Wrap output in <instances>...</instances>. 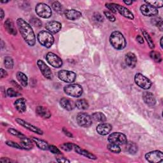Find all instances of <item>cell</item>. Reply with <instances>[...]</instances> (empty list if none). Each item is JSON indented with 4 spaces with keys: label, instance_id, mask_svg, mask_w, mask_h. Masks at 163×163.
<instances>
[{
    "label": "cell",
    "instance_id": "obj_57",
    "mask_svg": "<svg viewBox=\"0 0 163 163\" xmlns=\"http://www.w3.org/2000/svg\"><path fill=\"white\" fill-rule=\"evenodd\" d=\"M8 1H2L1 3H8Z\"/></svg>",
    "mask_w": 163,
    "mask_h": 163
},
{
    "label": "cell",
    "instance_id": "obj_52",
    "mask_svg": "<svg viewBox=\"0 0 163 163\" xmlns=\"http://www.w3.org/2000/svg\"><path fill=\"white\" fill-rule=\"evenodd\" d=\"M62 130H63V131H64V133H65V134L66 135H67V136H70V137H73L72 134L70 133V132H68V131L67 130H66L65 128H63V129H62Z\"/></svg>",
    "mask_w": 163,
    "mask_h": 163
},
{
    "label": "cell",
    "instance_id": "obj_36",
    "mask_svg": "<svg viewBox=\"0 0 163 163\" xmlns=\"http://www.w3.org/2000/svg\"><path fill=\"white\" fill-rule=\"evenodd\" d=\"M4 65L7 69H11L14 67V61L10 57H6L4 59Z\"/></svg>",
    "mask_w": 163,
    "mask_h": 163
},
{
    "label": "cell",
    "instance_id": "obj_41",
    "mask_svg": "<svg viewBox=\"0 0 163 163\" xmlns=\"http://www.w3.org/2000/svg\"><path fill=\"white\" fill-rule=\"evenodd\" d=\"M60 147L61 149L65 150V151L69 152V151H71V150L73 148L74 145L71 143H63V144L61 145Z\"/></svg>",
    "mask_w": 163,
    "mask_h": 163
},
{
    "label": "cell",
    "instance_id": "obj_15",
    "mask_svg": "<svg viewBox=\"0 0 163 163\" xmlns=\"http://www.w3.org/2000/svg\"><path fill=\"white\" fill-rule=\"evenodd\" d=\"M45 28L48 32L52 34H56L61 29L62 25L59 22L51 21L46 24Z\"/></svg>",
    "mask_w": 163,
    "mask_h": 163
},
{
    "label": "cell",
    "instance_id": "obj_27",
    "mask_svg": "<svg viewBox=\"0 0 163 163\" xmlns=\"http://www.w3.org/2000/svg\"><path fill=\"white\" fill-rule=\"evenodd\" d=\"M32 140L33 141V142H34L36 143V146L38 147L40 149H42L43 150H48L49 145L47 142L42 140H40V139L36 138H34V137L32 138Z\"/></svg>",
    "mask_w": 163,
    "mask_h": 163
},
{
    "label": "cell",
    "instance_id": "obj_1",
    "mask_svg": "<svg viewBox=\"0 0 163 163\" xmlns=\"http://www.w3.org/2000/svg\"><path fill=\"white\" fill-rule=\"evenodd\" d=\"M17 24L24 40L29 46H34L36 43V37L31 26L20 18L17 19Z\"/></svg>",
    "mask_w": 163,
    "mask_h": 163
},
{
    "label": "cell",
    "instance_id": "obj_9",
    "mask_svg": "<svg viewBox=\"0 0 163 163\" xmlns=\"http://www.w3.org/2000/svg\"><path fill=\"white\" fill-rule=\"evenodd\" d=\"M77 121L79 126L83 128H89L92 124L91 117L86 113H79L77 116Z\"/></svg>",
    "mask_w": 163,
    "mask_h": 163
},
{
    "label": "cell",
    "instance_id": "obj_47",
    "mask_svg": "<svg viewBox=\"0 0 163 163\" xmlns=\"http://www.w3.org/2000/svg\"><path fill=\"white\" fill-rule=\"evenodd\" d=\"M94 19L95 20L99 22H102L104 20V18L99 13H95L94 14Z\"/></svg>",
    "mask_w": 163,
    "mask_h": 163
},
{
    "label": "cell",
    "instance_id": "obj_31",
    "mask_svg": "<svg viewBox=\"0 0 163 163\" xmlns=\"http://www.w3.org/2000/svg\"><path fill=\"white\" fill-rule=\"evenodd\" d=\"M92 118L97 122H105L106 120V116L102 112H95L92 115Z\"/></svg>",
    "mask_w": 163,
    "mask_h": 163
},
{
    "label": "cell",
    "instance_id": "obj_28",
    "mask_svg": "<svg viewBox=\"0 0 163 163\" xmlns=\"http://www.w3.org/2000/svg\"><path fill=\"white\" fill-rule=\"evenodd\" d=\"M126 151L131 154H134L137 152L138 148L137 145L132 142H128L126 143Z\"/></svg>",
    "mask_w": 163,
    "mask_h": 163
},
{
    "label": "cell",
    "instance_id": "obj_38",
    "mask_svg": "<svg viewBox=\"0 0 163 163\" xmlns=\"http://www.w3.org/2000/svg\"><path fill=\"white\" fill-rule=\"evenodd\" d=\"M152 24H154L155 26H156L159 29L160 31H162L163 29V23H162V19L160 17L159 18H155L154 19L152 20Z\"/></svg>",
    "mask_w": 163,
    "mask_h": 163
},
{
    "label": "cell",
    "instance_id": "obj_44",
    "mask_svg": "<svg viewBox=\"0 0 163 163\" xmlns=\"http://www.w3.org/2000/svg\"><path fill=\"white\" fill-rule=\"evenodd\" d=\"M6 144L11 147H13L15 148H18V149H22V147L20 145V144H18L14 142H12V141H7L6 142Z\"/></svg>",
    "mask_w": 163,
    "mask_h": 163
},
{
    "label": "cell",
    "instance_id": "obj_32",
    "mask_svg": "<svg viewBox=\"0 0 163 163\" xmlns=\"http://www.w3.org/2000/svg\"><path fill=\"white\" fill-rule=\"evenodd\" d=\"M107 148L110 150V151H111V152L115 153V154H119L121 151V149H120L119 145H117V144H115V143H110L107 145Z\"/></svg>",
    "mask_w": 163,
    "mask_h": 163
},
{
    "label": "cell",
    "instance_id": "obj_45",
    "mask_svg": "<svg viewBox=\"0 0 163 163\" xmlns=\"http://www.w3.org/2000/svg\"><path fill=\"white\" fill-rule=\"evenodd\" d=\"M105 5H106V7L109 10H110L111 12H113V13L116 14L117 12L115 8V3H106Z\"/></svg>",
    "mask_w": 163,
    "mask_h": 163
},
{
    "label": "cell",
    "instance_id": "obj_5",
    "mask_svg": "<svg viewBox=\"0 0 163 163\" xmlns=\"http://www.w3.org/2000/svg\"><path fill=\"white\" fill-rule=\"evenodd\" d=\"M64 91L66 94L74 97H79L83 93L82 87L77 84H70L65 86Z\"/></svg>",
    "mask_w": 163,
    "mask_h": 163
},
{
    "label": "cell",
    "instance_id": "obj_20",
    "mask_svg": "<svg viewBox=\"0 0 163 163\" xmlns=\"http://www.w3.org/2000/svg\"><path fill=\"white\" fill-rule=\"evenodd\" d=\"M60 105L62 108L70 111L75 108V104L73 103V101H71V99L68 98L63 97L60 100Z\"/></svg>",
    "mask_w": 163,
    "mask_h": 163
},
{
    "label": "cell",
    "instance_id": "obj_42",
    "mask_svg": "<svg viewBox=\"0 0 163 163\" xmlns=\"http://www.w3.org/2000/svg\"><path fill=\"white\" fill-rule=\"evenodd\" d=\"M104 14L106 16V17L110 21V22H115L116 19L115 16L113 15L111 12L108 11H104Z\"/></svg>",
    "mask_w": 163,
    "mask_h": 163
},
{
    "label": "cell",
    "instance_id": "obj_48",
    "mask_svg": "<svg viewBox=\"0 0 163 163\" xmlns=\"http://www.w3.org/2000/svg\"><path fill=\"white\" fill-rule=\"evenodd\" d=\"M0 73H1V78L2 79H3V78H5V77H7V75H8V73H7V72L5 70H3V69H1V70H0Z\"/></svg>",
    "mask_w": 163,
    "mask_h": 163
},
{
    "label": "cell",
    "instance_id": "obj_26",
    "mask_svg": "<svg viewBox=\"0 0 163 163\" xmlns=\"http://www.w3.org/2000/svg\"><path fill=\"white\" fill-rule=\"evenodd\" d=\"M33 141L32 139H29L28 138L24 137L20 139V145L22 147V149L24 150H31L33 148Z\"/></svg>",
    "mask_w": 163,
    "mask_h": 163
},
{
    "label": "cell",
    "instance_id": "obj_21",
    "mask_svg": "<svg viewBox=\"0 0 163 163\" xmlns=\"http://www.w3.org/2000/svg\"><path fill=\"white\" fill-rule=\"evenodd\" d=\"M36 112L40 117L44 119H48L51 117V111H50V110L47 108L45 106H38L36 109Z\"/></svg>",
    "mask_w": 163,
    "mask_h": 163
},
{
    "label": "cell",
    "instance_id": "obj_17",
    "mask_svg": "<svg viewBox=\"0 0 163 163\" xmlns=\"http://www.w3.org/2000/svg\"><path fill=\"white\" fill-rule=\"evenodd\" d=\"M112 129V126L108 123H102L99 124L96 128L97 133L100 135H106L110 133Z\"/></svg>",
    "mask_w": 163,
    "mask_h": 163
},
{
    "label": "cell",
    "instance_id": "obj_7",
    "mask_svg": "<svg viewBox=\"0 0 163 163\" xmlns=\"http://www.w3.org/2000/svg\"><path fill=\"white\" fill-rule=\"evenodd\" d=\"M134 82L138 86L145 90L149 89L152 85L151 81L141 73L136 74L134 77Z\"/></svg>",
    "mask_w": 163,
    "mask_h": 163
},
{
    "label": "cell",
    "instance_id": "obj_30",
    "mask_svg": "<svg viewBox=\"0 0 163 163\" xmlns=\"http://www.w3.org/2000/svg\"><path fill=\"white\" fill-rule=\"evenodd\" d=\"M75 106L79 110H86L89 108V103L87 100L84 99H79L77 102L75 103Z\"/></svg>",
    "mask_w": 163,
    "mask_h": 163
},
{
    "label": "cell",
    "instance_id": "obj_55",
    "mask_svg": "<svg viewBox=\"0 0 163 163\" xmlns=\"http://www.w3.org/2000/svg\"><path fill=\"white\" fill-rule=\"evenodd\" d=\"M124 3L128 5H131L133 3L132 1H124Z\"/></svg>",
    "mask_w": 163,
    "mask_h": 163
},
{
    "label": "cell",
    "instance_id": "obj_46",
    "mask_svg": "<svg viewBox=\"0 0 163 163\" xmlns=\"http://www.w3.org/2000/svg\"><path fill=\"white\" fill-rule=\"evenodd\" d=\"M48 150L54 154H61L60 150L54 145H50L48 147Z\"/></svg>",
    "mask_w": 163,
    "mask_h": 163
},
{
    "label": "cell",
    "instance_id": "obj_10",
    "mask_svg": "<svg viewBox=\"0 0 163 163\" xmlns=\"http://www.w3.org/2000/svg\"><path fill=\"white\" fill-rule=\"evenodd\" d=\"M145 159L148 162L151 163L161 162L163 161V154L159 150H154L147 153L145 155Z\"/></svg>",
    "mask_w": 163,
    "mask_h": 163
},
{
    "label": "cell",
    "instance_id": "obj_56",
    "mask_svg": "<svg viewBox=\"0 0 163 163\" xmlns=\"http://www.w3.org/2000/svg\"><path fill=\"white\" fill-rule=\"evenodd\" d=\"M162 40H163V38L162 37L161 38V40H160V44H161V47L162 48V47H163V45H162Z\"/></svg>",
    "mask_w": 163,
    "mask_h": 163
},
{
    "label": "cell",
    "instance_id": "obj_51",
    "mask_svg": "<svg viewBox=\"0 0 163 163\" xmlns=\"http://www.w3.org/2000/svg\"><path fill=\"white\" fill-rule=\"evenodd\" d=\"M0 162L5 163V162H13V161L10 159H8V158H2L1 159H0Z\"/></svg>",
    "mask_w": 163,
    "mask_h": 163
},
{
    "label": "cell",
    "instance_id": "obj_39",
    "mask_svg": "<svg viewBox=\"0 0 163 163\" xmlns=\"http://www.w3.org/2000/svg\"><path fill=\"white\" fill-rule=\"evenodd\" d=\"M7 96L10 97H17L19 96H20L21 94L17 92V91L14 88H9L8 89L7 91Z\"/></svg>",
    "mask_w": 163,
    "mask_h": 163
},
{
    "label": "cell",
    "instance_id": "obj_43",
    "mask_svg": "<svg viewBox=\"0 0 163 163\" xmlns=\"http://www.w3.org/2000/svg\"><path fill=\"white\" fill-rule=\"evenodd\" d=\"M31 23L33 26L35 27H40L42 26V22L40 20V19L37 18H32L31 20Z\"/></svg>",
    "mask_w": 163,
    "mask_h": 163
},
{
    "label": "cell",
    "instance_id": "obj_3",
    "mask_svg": "<svg viewBox=\"0 0 163 163\" xmlns=\"http://www.w3.org/2000/svg\"><path fill=\"white\" fill-rule=\"evenodd\" d=\"M37 38L39 43L46 48L51 47L54 42V36L48 31H42L38 34Z\"/></svg>",
    "mask_w": 163,
    "mask_h": 163
},
{
    "label": "cell",
    "instance_id": "obj_14",
    "mask_svg": "<svg viewBox=\"0 0 163 163\" xmlns=\"http://www.w3.org/2000/svg\"><path fill=\"white\" fill-rule=\"evenodd\" d=\"M37 65L43 76L47 79H51L52 78V73L51 70L45 63L42 60H38L37 61Z\"/></svg>",
    "mask_w": 163,
    "mask_h": 163
},
{
    "label": "cell",
    "instance_id": "obj_22",
    "mask_svg": "<svg viewBox=\"0 0 163 163\" xmlns=\"http://www.w3.org/2000/svg\"><path fill=\"white\" fill-rule=\"evenodd\" d=\"M125 61L128 66L130 68H134L137 62V59L133 53L129 52L125 56Z\"/></svg>",
    "mask_w": 163,
    "mask_h": 163
},
{
    "label": "cell",
    "instance_id": "obj_29",
    "mask_svg": "<svg viewBox=\"0 0 163 163\" xmlns=\"http://www.w3.org/2000/svg\"><path fill=\"white\" fill-rule=\"evenodd\" d=\"M17 79L23 87H26L28 85V79L26 75H25L24 73L20 72V71L17 72Z\"/></svg>",
    "mask_w": 163,
    "mask_h": 163
},
{
    "label": "cell",
    "instance_id": "obj_4",
    "mask_svg": "<svg viewBox=\"0 0 163 163\" xmlns=\"http://www.w3.org/2000/svg\"><path fill=\"white\" fill-rule=\"evenodd\" d=\"M36 14L43 19H48L52 16V10L51 7L43 3L37 4L35 7Z\"/></svg>",
    "mask_w": 163,
    "mask_h": 163
},
{
    "label": "cell",
    "instance_id": "obj_16",
    "mask_svg": "<svg viewBox=\"0 0 163 163\" xmlns=\"http://www.w3.org/2000/svg\"><path fill=\"white\" fill-rule=\"evenodd\" d=\"M115 7L117 11L119 12L120 15H122L124 17L128 18L129 19H131V20L134 19V15L129 9H128L127 8L124 7L123 6L117 5V4H115Z\"/></svg>",
    "mask_w": 163,
    "mask_h": 163
},
{
    "label": "cell",
    "instance_id": "obj_24",
    "mask_svg": "<svg viewBox=\"0 0 163 163\" xmlns=\"http://www.w3.org/2000/svg\"><path fill=\"white\" fill-rule=\"evenodd\" d=\"M73 148L75 149V152H77L80 155L84 156H85V157H86L87 158H89V159H97V157L94 155H93V154L90 153L88 151H87V150H85L82 149L80 147H79L77 145H74Z\"/></svg>",
    "mask_w": 163,
    "mask_h": 163
},
{
    "label": "cell",
    "instance_id": "obj_50",
    "mask_svg": "<svg viewBox=\"0 0 163 163\" xmlns=\"http://www.w3.org/2000/svg\"><path fill=\"white\" fill-rule=\"evenodd\" d=\"M136 40H137L138 42L140 43V44H142V43H143V42H144V40H143V37L141 36H140V35L137 36V37H136Z\"/></svg>",
    "mask_w": 163,
    "mask_h": 163
},
{
    "label": "cell",
    "instance_id": "obj_19",
    "mask_svg": "<svg viewBox=\"0 0 163 163\" xmlns=\"http://www.w3.org/2000/svg\"><path fill=\"white\" fill-rule=\"evenodd\" d=\"M65 14V16L66 17V18L71 20H77L82 17L81 12L76 10H73V9L66 10Z\"/></svg>",
    "mask_w": 163,
    "mask_h": 163
},
{
    "label": "cell",
    "instance_id": "obj_23",
    "mask_svg": "<svg viewBox=\"0 0 163 163\" xmlns=\"http://www.w3.org/2000/svg\"><path fill=\"white\" fill-rule=\"evenodd\" d=\"M26 99L24 98L17 99L14 103V106L17 110L20 113H24L26 110Z\"/></svg>",
    "mask_w": 163,
    "mask_h": 163
},
{
    "label": "cell",
    "instance_id": "obj_11",
    "mask_svg": "<svg viewBox=\"0 0 163 163\" xmlns=\"http://www.w3.org/2000/svg\"><path fill=\"white\" fill-rule=\"evenodd\" d=\"M46 59L48 63L54 68H59L62 65V59L57 55L52 52H48L47 54Z\"/></svg>",
    "mask_w": 163,
    "mask_h": 163
},
{
    "label": "cell",
    "instance_id": "obj_8",
    "mask_svg": "<svg viewBox=\"0 0 163 163\" xmlns=\"http://www.w3.org/2000/svg\"><path fill=\"white\" fill-rule=\"evenodd\" d=\"M76 73L68 70H61L58 72V77L59 79L67 83H73L75 79H76Z\"/></svg>",
    "mask_w": 163,
    "mask_h": 163
},
{
    "label": "cell",
    "instance_id": "obj_40",
    "mask_svg": "<svg viewBox=\"0 0 163 163\" xmlns=\"http://www.w3.org/2000/svg\"><path fill=\"white\" fill-rule=\"evenodd\" d=\"M8 133H10L11 134L14 135V136H17V137H18V138H20V139H21V138H24V137H26L22 133H21L19 132V131L16 130V129H13V128H9L8 130Z\"/></svg>",
    "mask_w": 163,
    "mask_h": 163
},
{
    "label": "cell",
    "instance_id": "obj_33",
    "mask_svg": "<svg viewBox=\"0 0 163 163\" xmlns=\"http://www.w3.org/2000/svg\"><path fill=\"white\" fill-rule=\"evenodd\" d=\"M142 33L143 35L144 36L145 38L146 39L147 43L148 44V46L150 47V48H154L155 47V45L153 42V40L152 39V38L150 37V36L149 35V34L148 33H147L145 30H142Z\"/></svg>",
    "mask_w": 163,
    "mask_h": 163
},
{
    "label": "cell",
    "instance_id": "obj_34",
    "mask_svg": "<svg viewBox=\"0 0 163 163\" xmlns=\"http://www.w3.org/2000/svg\"><path fill=\"white\" fill-rule=\"evenodd\" d=\"M150 56L155 62H161L162 61V57L159 52L156 51H151L150 53Z\"/></svg>",
    "mask_w": 163,
    "mask_h": 163
},
{
    "label": "cell",
    "instance_id": "obj_2",
    "mask_svg": "<svg viewBox=\"0 0 163 163\" xmlns=\"http://www.w3.org/2000/svg\"><path fill=\"white\" fill-rule=\"evenodd\" d=\"M110 42L117 50H122L126 46V41L124 35L119 31H114L110 36Z\"/></svg>",
    "mask_w": 163,
    "mask_h": 163
},
{
    "label": "cell",
    "instance_id": "obj_49",
    "mask_svg": "<svg viewBox=\"0 0 163 163\" xmlns=\"http://www.w3.org/2000/svg\"><path fill=\"white\" fill-rule=\"evenodd\" d=\"M57 161L58 162H64V163H65V162H70V161L68 159H67L66 158H65V157L57 158Z\"/></svg>",
    "mask_w": 163,
    "mask_h": 163
},
{
    "label": "cell",
    "instance_id": "obj_54",
    "mask_svg": "<svg viewBox=\"0 0 163 163\" xmlns=\"http://www.w3.org/2000/svg\"><path fill=\"white\" fill-rule=\"evenodd\" d=\"M11 82H12V83H13V84H14V85H16V86H17V89L22 90V88H21V87H20V85H18V84H17V83H16L14 81H11Z\"/></svg>",
    "mask_w": 163,
    "mask_h": 163
},
{
    "label": "cell",
    "instance_id": "obj_37",
    "mask_svg": "<svg viewBox=\"0 0 163 163\" xmlns=\"http://www.w3.org/2000/svg\"><path fill=\"white\" fill-rule=\"evenodd\" d=\"M147 5L152 6L156 8H161L163 5V2L162 1H145Z\"/></svg>",
    "mask_w": 163,
    "mask_h": 163
},
{
    "label": "cell",
    "instance_id": "obj_12",
    "mask_svg": "<svg viewBox=\"0 0 163 163\" xmlns=\"http://www.w3.org/2000/svg\"><path fill=\"white\" fill-rule=\"evenodd\" d=\"M16 120L19 125H20V126H23L24 128H25L26 129H28L29 131H30L31 132H33V133H34L36 134H40V135L43 134V131L40 129H39L38 128H37V127L33 126V125L28 123V122L25 121V120H24L22 119H19V118L16 119Z\"/></svg>",
    "mask_w": 163,
    "mask_h": 163
},
{
    "label": "cell",
    "instance_id": "obj_6",
    "mask_svg": "<svg viewBox=\"0 0 163 163\" xmlns=\"http://www.w3.org/2000/svg\"><path fill=\"white\" fill-rule=\"evenodd\" d=\"M108 140L110 143H115L119 145H125L127 142L126 136L122 133H113L108 136Z\"/></svg>",
    "mask_w": 163,
    "mask_h": 163
},
{
    "label": "cell",
    "instance_id": "obj_18",
    "mask_svg": "<svg viewBox=\"0 0 163 163\" xmlns=\"http://www.w3.org/2000/svg\"><path fill=\"white\" fill-rule=\"evenodd\" d=\"M143 99L146 105L149 106H154L156 105V100L154 94L151 93L145 92L143 94Z\"/></svg>",
    "mask_w": 163,
    "mask_h": 163
},
{
    "label": "cell",
    "instance_id": "obj_35",
    "mask_svg": "<svg viewBox=\"0 0 163 163\" xmlns=\"http://www.w3.org/2000/svg\"><path fill=\"white\" fill-rule=\"evenodd\" d=\"M52 7L54 11L59 14H61L63 11V8H62V5L59 2H54L52 4Z\"/></svg>",
    "mask_w": 163,
    "mask_h": 163
},
{
    "label": "cell",
    "instance_id": "obj_53",
    "mask_svg": "<svg viewBox=\"0 0 163 163\" xmlns=\"http://www.w3.org/2000/svg\"><path fill=\"white\" fill-rule=\"evenodd\" d=\"M0 16H1V19L3 20L5 16V13H4V11L3 10V9L0 10Z\"/></svg>",
    "mask_w": 163,
    "mask_h": 163
},
{
    "label": "cell",
    "instance_id": "obj_25",
    "mask_svg": "<svg viewBox=\"0 0 163 163\" xmlns=\"http://www.w3.org/2000/svg\"><path fill=\"white\" fill-rule=\"evenodd\" d=\"M5 28L7 32L14 36H16L17 33L16 28L14 26V24L11 19H7L5 22Z\"/></svg>",
    "mask_w": 163,
    "mask_h": 163
},
{
    "label": "cell",
    "instance_id": "obj_13",
    "mask_svg": "<svg viewBox=\"0 0 163 163\" xmlns=\"http://www.w3.org/2000/svg\"><path fill=\"white\" fill-rule=\"evenodd\" d=\"M140 11L142 14L145 16L152 17L158 15L159 11L157 8H156L152 6L147 4H144L140 7Z\"/></svg>",
    "mask_w": 163,
    "mask_h": 163
}]
</instances>
